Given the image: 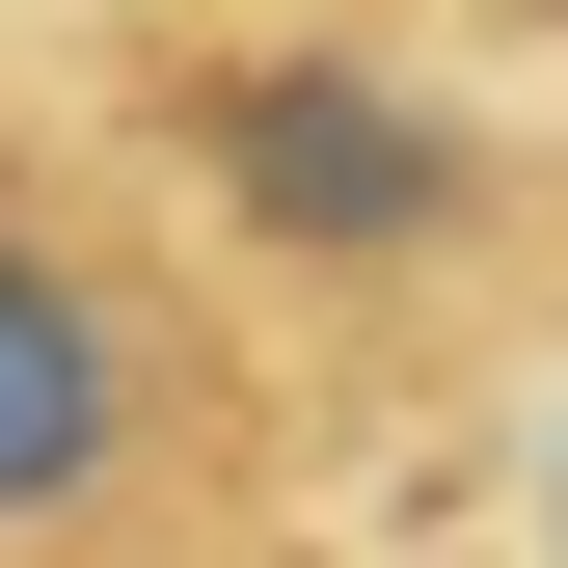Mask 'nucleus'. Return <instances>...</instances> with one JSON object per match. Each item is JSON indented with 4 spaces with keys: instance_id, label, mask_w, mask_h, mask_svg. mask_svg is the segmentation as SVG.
Returning <instances> with one entry per match:
<instances>
[{
    "instance_id": "f03ea898",
    "label": "nucleus",
    "mask_w": 568,
    "mask_h": 568,
    "mask_svg": "<svg viewBox=\"0 0 568 568\" xmlns=\"http://www.w3.org/2000/svg\"><path fill=\"white\" fill-rule=\"evenodd\" d=\"M190 163H217V217L244 244H298V271H434L460 244V135L379 82V54H217L190 82Z\"/></svg>"
},
{
    "instance_id": "f257e3e1",
    "label": "nucleus",
    "mask_w": 568,
    "mask_h": 568,
    "mask_svg": "<svg viewBox=\"0 0 568 568\" xmlns=\"http://www.w3.org/2000/svg\"><path fill=\"white\" fill-rule=\"evenodd\" d=\"M217 460V379L163 352V298L0 163V568H109L163 541V487Z\"/></svg>"
},
{
    "instance_id": "7ed1b4c3",
    "label": "nucleus",
    "mask_w": 568,
    "mask_h": 568,
    "mask_svg": "<svg viewBox=\"0 0 568 568\" xmlns=\"http://www.w3.org/2000/svg\"><path fill=\"white\" fill-rule=\"evenodd\" d=\"M541 541H568V434H541Z\"/></svg>"
}]
</instances>
